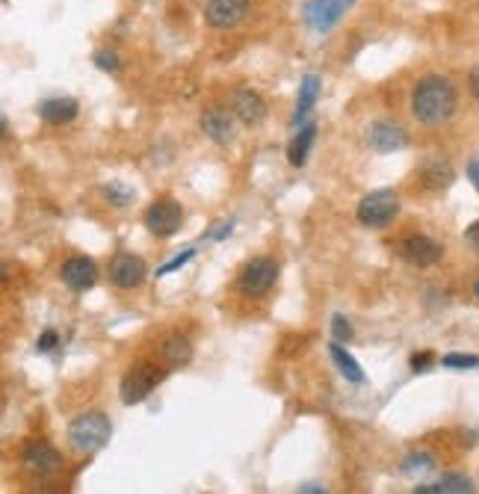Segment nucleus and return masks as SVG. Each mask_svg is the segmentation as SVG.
I'll return each mask as SVG.
<instances>
[{
	"instance_id": "1",
	"label": "nucleus",
	"mask_w": 479,
	"mask_h": 494,
	"mask_svg": "<svg viewBox=\"0 0 479 494\" xmlns=\"http://www.w3.org/2000/svg\"><path fill=\"white\" fill-rule=\"evenodd\" d=\"M456 104H459L456 87L441 75L423 78L411 92V113H414V119L423 122V124L447 122L456 113Z\"/></svg>"
},
{
	"instance_id": "2",
	"label": "nucleus",
	"mask_w": 479,
	"mask_h": 494,
	"mask_svg": "<svg viewBox=\"0 0 479 494\" xmlns=\"http://www.w3.org/2000/svg\"><path fill=\"white\" fill-rule=\"evenodd\" d=\"M110 433H113V426H110L107 415H104V412H86V415H80V417L71 420L68 444L75 447L77 453L92 456V453H98L104 444H107Z\"/></svg>"
},
{
	"instance_id": "3",
	"label": "nucleus",
	"mask_w": 479,
	"mask_h": 494,
	"mask_svg": "<svg viewBox=\"0 0 479 494\" xmlns=\"http://www.w3.org/2000/svg\"><path fill=\"white\" fill-rule=\"evenodd\" d=\"M400 214V196L393 190H373L358 202V223L367 228H388Z\"/></svg>"
},
{
	"instance_id": "4",
	"label": "nucleus",
	"mask_w": 479,
	"mask_h": 494,
	"mask_svg": "<svg viewBox=\"0 0 479 494\" xmlns=\"http://www.w3.org/2000/svg\"><path fill=\"white\" fill-rule=\"evenodd\" d=\"M276 279H278V264L273 258H252L246 264V270L240 272L237 288L243 297L258 299V297H267V293L273 290Z\"/></svg>"
},
{
	"instance_id": "5",
	"label": "nucleus",
	"mask_w": 479,
	"mask_h": 494,
	"mask_svg": "<svg viewBox=\"0 0 479 494\" xmlns=\"http://www.w3.org/2000/svg\"><path fill=\"white\" fill-rule=\"evenodd\" d=\"M160 380H163V373L154 364H137V367H131V370L122 376V388H119V391H122V403L124 406L142 403V399L160 385Z\"/></svg>"
},
{
	"instance_id": "6",
	"label": "nucleus",
	"mask_w": 479,
	"mask_h": 494,
	"mask_svg": "<svg viewBox=\"0 0 479 494\" xmlns=\"http://www.w3.org/2000/svg\"><path fill=\"white\" fill-rule=\"evenodd\" d=\"M181 223H184V210L178 202H172V198H160V202H154L145 210V228H149L154 237L178 234Z\"/></svg>"
},
{
	"instance_id": "7",
	"label": "nucleus",
	"mask_w": 479,
	"mask_h": 494,
	"mask_svg": "<svg viewBox=\"0 0 479 494\" xmlns=\"http://www.w3.org/2000/svg\"><path fill=\"white\" fill-rule=\"evenodd\" d=\"M21 465H24L27 474L45 480V477H54L62 468V456L50 444H45V441H30L24 453H21Z\"/></svg>"
},
{
	"instance_id": "8",
	"label": "nucleus",
	"mask_w": 479,
	"mask_h": 494,
	"mask_svg": "<svg viewBox=\"0 0 479 494\" xmlns=\"http://www.w3.org/2000/svg\"><path fill=\"white\" fill-rule=\"evenodd\" d=\"M145 276H149V267L140 255H131V252H122V255L113 258L110 264V281L116 285L119 290H133L140 288Z\"/></svg>"
},
{
	"instance_id": "9",
	"label": "nucleus",
	"mask_w": 479,
	"mask_h": 494,
	"mask_svg": "<svg viewBox=\"0 0 479 494\" xmlns=\"http://www.w3.org/2000/svg\"><path fill=\"white\" fill-rule=\"evenodd\" d=\"M400 255L414 267H432V264H438L441 261L444 246L438 243V240H432L426 234H411L400 243Z\"/></svg>"
},
{
	"instance_id": "10",
	"label": "nucleus",
	"mask_w": 479,
	"mask_h": 494,
	"mask_svg": "<svg viewBox=\"0 0 479 494\" xmlns=\"http://www.w3.org/2000/svg\"><path fill=\"white\" fill-rule=\"evenodd\" d=\"M367 145L376 154H393L409 145V136L400 128L397 122H373L367 128Z\"/></svg>"
},
{
	"instance_id": "11",
	"label": "nucleus",
	"mask_w": 479,
	"mask_h": 494,
	"mask_svg": "<svg viewBox=\"0 0 479 494\" xmlns=\"http://www.w3.org/2000/svg\"><path fill=\"white\" fill-rule=\"evenodd\" d=\"M59 279H62V285H66L68 290L83 293V290L95 288V281H98V270H95V264H92L89 258L75 255V258H68L66 264L59 267Z\"/></svg>"
},
{
	"instance_id": "12",
	"label": "nucleus",
	"mask_w": 479,
	"mask_h": 494,
	"mask_svg": "<svg viewBox=\"0 0 479 494\" xmlns=\"http://www.w3.org/2000/svg\"><path fill=\"white\" fill-rule=\"evenodd\" d=\"M231 113L246 124V128H258V124L267 119V104L255 89L240 87L231 96Z\"/></svg>"
},
{
	"instance_id": "13",
	"label": "nucleus",
	"mask_w": 479,
	"mask_h": 494,
	"mask_svg": "<svg viewBox=\"0 0 479 494\" xmlns=\"http://www.w3.org/2000/svg\"><path fill=\"white\" fill-rule=\"evenodd\" d=\"M249 13V0H207L204 21L216 30H228L240 24Z\"/></svg>"
},
{
	"instance_id": "14",
	"label": "nucleus",
	"mask_w": 479,
	"mask_h": 494,
	"mask_svg": "<svg viewBox=\"0 0 479 494\" xmlns=\"http://www.w3.org/2000/svg\"><path fill=\"white\" fill-rule=\"evenodd\" d=\"M349 0H311V4H305V21L314 30H320V33H326V30H331L340 21L343 9H347Z\"/></svg>"
},
{
	"instance_id": "15",
	"label": "nucleus",
	"mask_w": 479,
	"mask_h": 494,
	"mask_svg": "<svg viewBox=\"0 0 479 494\" xmlns=\"http://www.w3.org/2000/svg\"><path fill=\"white\" fill-rule=\"evenodd\" d=\"M202 131L204 136H211L216 145L234 142V115L222 107H211L202 113Z\"/></svg>"
},
{
	"instance_id": "16",
	"label": "nucleus",
	"mask_w": 479,
	"mask_h": 494,
	"mask_svg": "<svg viewBox=\"0 0 479 494\" xmlns=\"http://www.w3.org/2000/svg\"><path fill=\"white\" fill-rule=\"evenodd\" d=\"M77 101L75 98H48L39 104V115L45 124H54V128H59V124H68L77 119Z\"/></svg>"
},
{
	"instance_id": "17",
	"label": "nucleus",
	"mask_w": 479,
	"mask_h": 494,
	"mask_svg": "<svg viewBox=\"0 0 479 494\" xmlns=\"http://www.w3.org/2000/svg\"><path fill=\"white\" fill-rule=\"evenodd\" d=\"M314 140H317V124H314V122L299 124V128H296V136H294V140H290V145H287V160L294 163V166H305L308 151H311V145H314Z\"/></svg>"
},
{
	"instance_id": "18",
	"label": "nucleus",
	"mask_w": 479,
	"mask_h": 494,
	"mask_svg": "<svg viewBox=\"0 0 479 494\" xmlns=\"http://www.w3.org/2000/svg\"><path fill=\"white\" fill-rule=\"evenodd\" d=\"M160 359L169 364V367L190 364V359H193V343L186 341L184 334H169V338L160 343Z\"/></svg>"
},
{
	"instance_id": "19",
	"label": "nucleus",
	"mask_w": 479,
	"mask_h": 494,
	"mask_svg": "<svg viewBox=\"0 0 479 494\" xmlns=\"http://www.w3.org/2000/svg\"><path fill=\"white\" fill-rule=\"evenodd\" d=\"M320 98V78L317 75H308L305 80L299 83V101H296V113H294V124H305L311 107L317 104Z\"/></svg>"
},
{
	"instance_id": "20",
	"label": "nucleus",
	"mask_w": 479,
	"mask_h": 494,
	"mask_svg": "<svg viewBox=\"0 0 479 494\" xmlns=\"http://www.w3.org/2000/svg\"><path fill=\"white\" fill-rule=\"evenodd\" d=\"M418 494H467L474 491V482L467 480L465 474H447L435 482H426V486H418L414 489Z\"/></svg>"
},
{
	"instance_id": "21",
	"label": "nucleus",
	"mask_w": 479,
	"mask_h": 494,
	"mask_svg": "<svg viewBox=\"0 0 479 494\" xmlns=\"http://www.w3.org/2000/svg\"><path fill=\"white\" fill-rule=\"evenodd\" d=\"M420 178L426 187H432V190H444V187L453 184V169H450V163L441 160V157H429V160L423 163Z\"/></svg>"
},
{
	"instance_id": "22",
	"label": "nucleus",
	"mask_w": 479,
	"mask_h": 494,
	"mask_svg": "<svg viewBox=\"0 0 479 494\" xmlns=\"http://www.w3.org/2000/svg\"><path fill=\"white\" fill-rule=\"evenodd\" d=\"M329 352H331V359H335V364H338V370H340V376L347 382H352V385H364L367 382V376H364V370H361V364L352 359V355L343 350V346L335 341L329 346Z\"/></svg>"
},
{
	"instance_id": "23",
	"label": "nucleus",
	"mask_w": 479,
	"mask_h": 494,
	"mask_svg": "<svg viewBox=\"0 0 479 494\" xmlns=\"http://www.w3.org/2000/svg\"><path fill=\"white\" fill-rule=\"evenodd\" d=\"M104 196H107V202H110V205H116V207H128V205L133 202V196H137V193H133L131 187L124 184V181H110L107 187H104Z\"/></svg>"
},
{
	"instance_id": "24",
	"label": "nucleus",
	"mask_w": 479,
	"mask_h": 494,
	"mask_svg": "<svg viewBox=\"0 0 479 494\" xmlns=\"http://www.w3.org/2000/svg\"><path fill=\"white\" fill-rule=\"evenodd\" d=\"M400 468H402V474H409V477L423 474V471H432L435 468V456L432 453H411V456L402 459Z\"/></svg>"
},
{
	"instance_id": "25",
	"label": "nucleus",
	"mask_w": 479,
	"mask_h": 494,
	"mask_svg": "<svg viewBox=\"0 0 479 494\" xmlns=\"http://www.w3.org/2000/svg\"><path fill=\"white\" fill-rule=\"evenodd\" d=\"M444 367H453V370H471V367H479V355H465V352H450L441 359Z\"/></svg>"
},
{
	"instance_id": "26",
	"label": "nucleus",
	"mask_w": 479,
	"mask_h": 494,
	"mask_svg": "<svg viewBox=\"0 0 479 494\" xmlns=\"http://www.w3.org/2000/svg\"><path fill=\"white\" fill-rule=\"evenodd\" d=\"M331 334H335L338 343H349L356 329H352V323L343 317V314H335V317H331Z\"/></svg>"
},
{
	"instance_id": "27",
	"label": "nucleus",
	"mask_w": 479,
	"mask_h": 494,
	"mask_svg": "<svg viewBox=\"0 0 479 494\" xmlns=\"http://www.w3.org/2000/svg\"><path fill=\"white\" fill-rule=\"evenodd\" d=\"M193 255H195V249H184L181 252V255H175L172 261H169V264H163L158 272H154V276H158V279H163V276H169V272H175V270H181L184 264H190V261H193Z\"/></svg>"
},
{
	"instance_id": "28",
	"label": "nucleus",
	"mask_w": 479,
	"mask_h": 494,
	"mask_svg": "<svg viewBox=\"0 0 479 494\" xmlns=\"http://www.w3.org/2000/svg\"><path fill=\"white\" fill-rule=\"evenodd\" d=\"M95 66L101 71H113V75H116L122 62H119V54H113V50H95Z\"/></svg>"
},
{
	"instance_id": "29",
	"label": "nucleus",
	"mask_w": 479,
	"mask_h": 494,
	"mask_svg": "<svg viewBox=\"0 0 479 494\" xmlns=\"http://www.w3.org/2000/svg\"><path fill=\"white\" fill-rule=\"evenodd\" d=\"M432 361H435V355H432L429 350H423V352H414V355H411V370H414V373H423V370H429V367H432Z\"/></svg>"
},
{
	"instance_id": "30",
	"label": "nucleus",
	"mask_w": 479,
	"mask_h": 494,
	"mask_svg": "<svg viewBox=\"0 0 479 494\" xmlns=\"http://www.w3.org/2000/svg\"><path fill=\"white\" fill-rule=\"evenodd\" d=\"M57 343H59V334H57L54 329L41 332V338L36 341V352H41V355H45V352H50V350H54Z\"/></svg>"
},
{
	"instance_id": "31",
	"label": "nucleus",
	"mask_w": 479,
	"mask_h": 494,
	"mask_svg": "<svg viewBox=\"0 0 479 494\" xmlns=\"http://www.w3.org/2000/svg\"><path fill=\"white\" fill-rule=\"evenodd\" d=\"M234 231V223L228 219V223H220L213 231H207V240H222V237H228Z\"/></svg>"
},
{
	"instance_id": "32",
	"label": "nucleus",
	"mask_w": 479,
	"mask_h": 494,
	"mask_svg": "<svg viewBox=\"0 0 479 494\" xmlns=\"http://www.w3.org/2000/svg\"><path fill=\"white\" fill-rule=\"evenodd\" d=\"M465 243L471 246L474 252H479V219L474 225H467V231H465Z\"/></svg>"
},
{
	"instance_id": "33",
	"label": "nucleus",
	"mask_w": 479,
	"mask_h": 494,
	"mask_svg": "<svg viewBox=\"0 0 479 494\" xmlns=\"http://www.w3.org/2000/svg\"><path fill=\"white\" fill-rule=\"evenodd\" d=\"M467 178H471V184L479 190V157H474V160L467 163Z\"/></svg>"
},
{
	"instance_id": "34",
	"label": "nucleus",
	"mask_w": 479,
	"mask_h": 494,
	"mask_svg": "<svg viewBox=\"0 0 479 494\" xmlns=\"http://www.w3.org/2000/svg\"><path fill=\"white\" fill-rule=\"evenodd\" d=\"M471 92H474V98L479 101V69L471 71Z\"/></svg>"
},
{
	"instance_id": "35",
	"label": "nucleus",
	"mask_w": 479,
	"mask_h": 494,
	"mask_svg": "<svg viewBox=\"0 0 479 494\" xmlns=\"http://www.w3.org/2000/svg\"><path fill=\"white\" fill-rule=\"evenodd\" d=\"M299 491H314V494H320V491H326V489L317 486V482H308V486H302Z\"/></svg>"
},
{
	"instance_id": "36",
	"label": "nucleus",
	"mask_w": 479,
	"mask_h": 494,
	"mask_svg": "<svg viewBox=\"0 0 479 494\" xmlns=\"http://www.w3.org/2000/svg\"><path fill=\"white\" fill-rule=\"evenodd\" d=\"M474 290H476V297H479V281H476V288H474Z\"/></svg>"
}]
</instances>
